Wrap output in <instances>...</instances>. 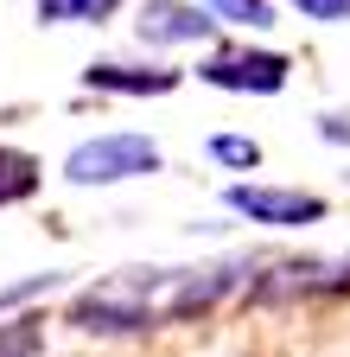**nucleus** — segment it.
Wrapping results in <instances>:
<instances>
[{"label":"nucleus","instance_id":"nucleus-1","mask_svg":"<svg viewBox=\"0 0 350 357\" xmlns=\"http://www.w3.org/2000/svg\"><path fill=\"white\" fill-rule=\"evenodd\" d=\"M172 281H179V268H127L121 281H102L70 306V326L77 332H147L159 319L153 294H172Z\"/></svg>","mask_w":350,"mask_h":357},{"label":"nucleus","instance_id":"nucleus-2","mask_svg":"<svg viewBox=\"0 0 350 357\" xmlns=\"http://www.w3.org/2000/svg\"><path fill=\"white\" fill-rule=\"evenodd\" d=\"M141 172H159V147L147 134H96L64 160L70 185H115V178H141Z\"/></svg>","mask_w":350,"mask_h":357},{"label":"nucleus","instance_id":"nucleus-3","mask_svg":"<svg viewBox=\"0 0 350 357\" xmlns=\"http://www.w3.org/2000/svg\"><path fill=\"white\" fill-rule=\"evenodd\" d=\"M223 204L248 223H268V230H299V223H325V198L312 192H280V185H230Z\"/></svg>","mask_w":350,"mask_h":357},{"label":"nucleus","instance_id":"nucleus-4","mask_svg":"<svg viewBox=\"0 0 350 357\" xmlns=\"http://www.w3.org/2000/svg\"><path fill=\"white\" fill-rule=\"evenodd\" d=\"M210 89H248V96H274L287 83V58L280 52H248V58H210L198 70Z\"/></svg>","mask_w":350,"mask_h":357},{"label":"nucleus","instance_id":"nucleus-5","mask_svg":"<svg viewBox=\"0 0 350 357\" xmlns=\"http://www.w3.org/2000/svg\"><path fill=\"white\" fill-rule=\"evenodd\" d=\"M210 32H216V20L198 13L191 0H147L141 7V45H198Z\"/></svg>","mask_w":350,"mask_h":357},{"label":"nucleus","instance_id":"nucleus-6","mask_svg":"<svg viewBox=\"0 0 350 357\" xmlns=\"http://www.w3.org/2000/svg\"><path fill=\"white\" fill-rule=\"evenodd\" d=\"M90 89H115V96H166L179 89V70H134V64H90L83 70Z\"/></svg>","mask_w":350,"mask_h":357},{"label":"nucleus","instance_id":"nucleus-7","mask_svg":"<svg viewBox=\"0 0 350 357\" xmlns=\"http://www.w3.org/2000/svg\"><path fill=\"white\" fill-rule=\"evenodd\" d=\"M38 192V160L19 147H0V204H19Z\"/></svg>","mask_w":350,"mask_h":357},{"label":"nucleus","instance_id":"nucleus-8","mask_svg":"<svg viewBox=\"0 0 350 357\" xmlns=\"http://www.w3.org/2000/svg\"><path fill=\"white\" fill-rule=\"evenodd\" d=\"M121 0H38V20L45 26H102Z\"/></svg>","mask_w":350,"mask_h":357},{"label":"nucleus","instance_id":"nucleus-9","mask_svg":"<svg viewBox=\"0 0 350 357\" xmlns=\"http://www.w3.org/2000/svg\"><path fill=\"white\" fill-rule=\"evenodd\" d=\"M210 13H216V20H230V26L261 32V26H274V0H210Z\"/></svg>","mask_w":350,"mask_h":357},{"label":"nucleus","instance_id":"nucleus-10","mask_svg":"<svg viewBox=\"0 0 350 357\" xmlns=\"http://www.w3.org/2000/svg\"><path fill=\"white\" fill-rule=\"evenodd\" d=\"M210 153L223 160V166H261V147L248 141V134H216V141H210Z\"/></svg>","mask_w":350,"mask_h":357},{"label":"nucleus","instance_id":"nucleus-11","mask_svg":"<svg viewBox=\"0 0 350 357\" xmlns=\"http://www.w3.org/2000/svg\"><path fill=\"white\" fill-rule=\"evenodd\" d=\"M38 351V326L19 319V326H0V357H32Z\"/></svg>","mask_w":350,"mask_h":357},{"label":"nucleus","instance_id":"nucleus-12","mask_svg":"<svg viewBox=\"0 0 350 357\" xmlns=\"http://www.w3.org/2000/svg\"><path fill=\"white\" fill-rule=\"evenodd\" d=\"M287 7H299L305 20H319V26H350V0H287Z\"/></svg>","mask_w":350,"mask_h":357},{"label":"nucleus","instance_id":"nucleus-13","mask_svg":"<svg viewBox=\"0 0 350 357\" xmlns=\"http://www.w3.org/2000/svg\"><path fill=\"white\" fill-rule=\"evenodd\" d=\"M319 134H325V141H350V121L344 115H319Z\"/></svg>","mask_w":350,"mask_h":357}]
</instances>
